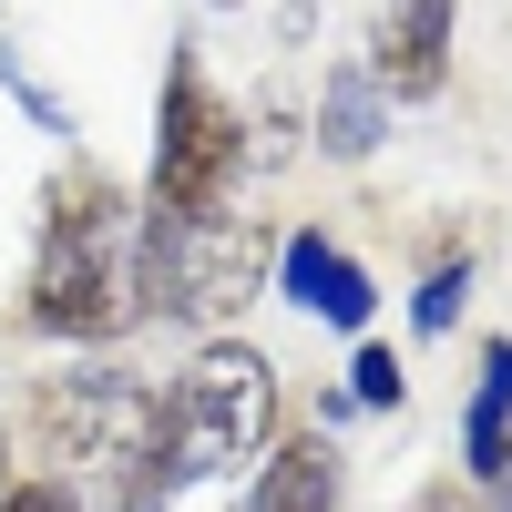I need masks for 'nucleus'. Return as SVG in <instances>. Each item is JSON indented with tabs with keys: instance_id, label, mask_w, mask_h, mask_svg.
Returning a JSON list of instances; mask_svg holds the SVG:
<instances>
[{
	"instance_id": "obj_1",
	"label": "nucleus",
	"mask_w": 512,
	"mask_h": 512,
	"mask_svg": "<svg viewBox=\"0 0 512 512\" xmlns=\"http://www.w3.org/2000/svg\"><path fill=\"white\" fill-rule=\"evenodd\" d=\"M144 318V205L103 164H62L41 185V246L21 277V328L103 349Z\"/></svg>"
},
{
	"instance_id": "obj_2",
	"label": "nucleus",
	"mask_w": 512,
	"mask_h": 512,
	"mask_svg": "<svg viewBox=\"0 0 512 512\" xmlns=\"http://www.w3.org/2000/svg\"><path fill=\"white\" fill-rule=\"evenodd\" d=\"M277 441V369L267 349H246V338H195L185 369H175V390H164V512H175L185 482H226L236 461H267Z\"/></svg>"
},
{
	"instance_id": "obj_3",
	"label": "nucleus",
	"mask_w": 512,
	"mask_h": 512,
	"mask_svg": "<svg viewBox=\"0 0 512 512\" xmlns=\"http://www.w3.org/2000/svg\"><path fill=\"white\" fill-rule=\"evenodd\" d=\"M277 277V236L256 216H144V318L226 338V318Z\"/></svg>"
},
{
	"instance_id": "obj_4",
	"label": "nucleus",
	"mask_w": 512,
	"mask_h": 512,
	"mask_svg": "<svg viewBox=\"0 0 512 512\" xmlns=\"http://www.w3.org/2000/svg\"><path fill=\"white\" fill-rule=\"evenodd\" d=\"M236 175H246V113H236V93L205 82L195 52H175L164 113H154V195H144V216H226Z\"/></svg>"
},
{
	"instance_id": "obj_5",
	"label": "nucleus",
	"mask_w": 512,
	"mask_h": 512,
	"mask_svg": "<svg viewBox=\"0 0 512 512\" xmlns=\"http://www.w3.org/2000/svg\"><path fill=\"white\" fill-rule=\"evenodd\" d=\"M277 297H287L297 318H318V328H369L379 277H369L328 226H287V236H277Z\"/></svg>"
},
{
	"instance_id": "obj_6",
	"label": "nucleus",
	"mask_w": 512,
	"mask_h": 512,
	"mask_svg": "<svg viewBox=\"0 0 512 512\" xmlns=\"http://www.w3.org/2000/svg\"><path fill=\"white\" fill-rule=\"evenodd\" d=\"M359 72L390 103H431L441 82H451V0H379Z\"/></svg>"
},
{
	"instance_id": "obj_7",
	"label": "nucleus",
	"mask_w": 512,
	"mask_h": 512,
	"mask_svg": "<svg viewBox=\"0 0 512 512\" xmlns=\"http://www.w3.org/2000/svg\"><path fill=\"white\" fill-rule=\"evenodd\" d=\"M349 502V451L328 431H277L246 482V512H338Z\"/></svg>"
},
{
	"instance_id": "obj_8",
	"label": "nucleus",
	"mask_w": 512,
	"mask_h": 512,
	"mask_svg": "<svg viewBox=\"0 0 512 512\" xmlns=\"http://www.w3.org/2000/svg\"><path fill=\"white\" fill-rule=\"evenodd\" d=\"M502 461H512V338H482L472 400H461V472H472V492H492Z\"/></svg>"
},
{
	"instance_id": "obj_9",
	"label": "nucleus",
	"mask_w": 512,
	"mask_h": 512,
	"mask_svg": "<svg viewBox=\"0 0 512 512\" xmlns=\"http://www.w3.org/2000/svg\"><path fill=\"white\" fill-rule=\"evenodd\" d=\"M379 134H390V93H379L359 62H338V72L318 82V154L369 164V154H379Z\"/></svg>"
},
{
	"instance_id": "obj_10",
	"label": "nucleus",
	"mask_w": 512,
	"mask_h": 512,
	"mask_svg": "<svg viewBox=\"0 0 512 512\" xmlns=\"http://www.w3.org/2000/svg\"><path fill=\"white\" fill-rule=\"evenodd\" d=\"M472 277H482V246H461V236H451L431 267H420V287H410V328H420V338H451L461 308H472Z\"/></svg>"
},
{
	"instance_id": "obj_11",
	"label": "nucleus",
	"mask_w": 512,
	"mask_h": 512,
	"mask_svg": "<svg viewBox=\"0 0 512 512\" xmlns=\"http://www.w3.org/2000/svg\"><path fill=\"white\" fill-rule=\"evenodd\" d=\"M349 410H400L410 400V379H400V349H379V338H359V359H349V390H338Z\"/></svg>"
},
{
	"instance_id": "obj_12",
	"label": "nucleus",
	"mask_w": 512,
	"mask_h": 512,
	"mask_svg": "<svg viewBox=\"0 0 512 512\" xmlns=\"http://www.w3.org/2000/svg\"><path fill=\"white\" fill-rule=\"evenodd\" d=\"M0 512H82V492H72V482H52V472H21L11 492H0Z\"/></svg>"
},
{
	"instance_id": "obj_13",
	"label": "nucleus",
	"mask_w": 512,
	"mask_h": 512,
	"mask_svg": "<svg viewBox=\"0 0 512 512\" xmlns=\"http://www.w3.org/2000/svg\"><path fill=\"white\" fill-rule=\"evenodd\" d=\"M410 512H492V502H482V492H472V482H431V492H420V502H410Z\"/></svg>"
},
{
	"instance_id": "obj_14",
	"label": "nucleus",
	"mask_w": 512,
	"mask_h": 512,
	"mask_svg": "<svg viewBox=\"0 0 512 512\" xmlns=\"http://www.w3.org/2000/svg\"><path fill=\"white\" fill-rule=\"evenodd\" d=\"M492 512H512V461H502V472H492V492H482Z\"/></svg>"
},
{
	"instance_id": "obj_15",
	"label": "nucleus",
	"mask_w": 512,
	"mask_h": 512,
	"mask_svg": "<svg viewBox=\"0 0 512 512\" xmlns=\"http://www.w3.org/2000/svg\"><path fill=\"white\" fill-rule=\"evenodd\" d=\"M205 11H236V0H205Z\"/></svg>"
}]
</instances>
